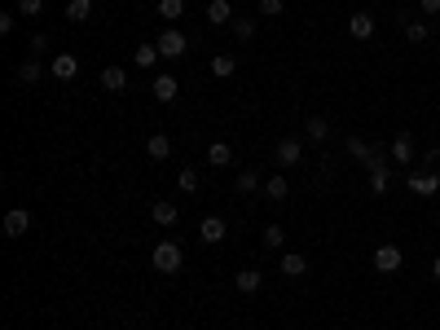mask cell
<instances>
[{
  "label": "cell",
  "mask_w": 440,
  "mask_h": 330,
  "mask_svg": "<svg viewBox=\"0 0 440 330\" xmlns=\"http://www.w3.org/2000/svg\"><path fill=\"white\" fill-rule=\"evenodd\" d=\"M150 264H154V273H168V277H176V273H181V264H185V256H181V246H176L172 238H163V242L154 246Z\"/></svg>",
  "instance_id": "6da1fadb"
},
{
  "label": "cell",
  "mask_w": 440,
  "mask_h": 330,
  "mask_svg": "<svg viewBox=\"0 0 440 330\" xmlns=\"http://www.w3.org/2000/svg\"><path fill=\"white\" fill-rule=\"evenodd\" d=\"M366 172H370V194H379V198H383L387 190H392V168H387V154H383V150L366 163Z\"/></svg>",
  "instance_id": "7a4b0ae2"
},
{
  "label": "cell",
  "mask_w": 440,
  "mask_h": 330,
  "mask_svg": "<svg viewBox=\"0 0 440 330\" xmlns=\"http://www.w3.org/2000/svg\"><path fill=\"white\" fill-rule=\"evenodd\" d=\"M405 185H410V194H418V198H432L436 190H440V172H432V168H410V176H405Z\"/></svg>",
  "instance_id": "3957f363"
},
{
  "label": "cell",
  "mask_w": 440,
  "mask_h": 330,
  "mask_svg": "<svg viewBox=\"0 0 440 330\" xmlns=\"http://www.w3.org/2000/svg\"><path fill=\"white\" fill-rule=\"evenodd\" d=\"M273 159H278V168H300L304 163V141L300 137H282L273 145Z\"/></svg>",
  "instance_id": "277c9868"
},
{
  "label": "cell",
  "mask_w": 440,
  "mask_h": 330,
  "mask_svg": "<svg viewBox=\"0 0 440 330\" xmlns=\"http://www.w3.org/2000/svg\"><path fill=\"white\" fill-rule=\"evenodd\" d=\"M401 264H405V256H401L396 242H379L374 246V269L379 273H401Z\"/></svg>",
  "instance_id": "5b68a950"
},
{
  "label": "cell",
  "mask_w": 440,
  "mask_h": 330,
  "mask_svg": "<svg viewBox=\"0 0 440 330\" xmlns=\"http://www.w3.org/2000/svg\"><path fill=\"white\" fill-rule=\"evenodd\" d=\"M154 44H159V58H168V62H172V58H181L185 48H189V40H185L176 27H163V36H159Z\"/></svg>",
  "instance_id": "8992f818"
},
{
  "label": "cell",
  "mask_w": 440,
  "mask_h": 330,
  "mask_svg": "<svg viewBox=\"0 0 440 330\" xmlns=\"http://www.w3.org/2000/svg\"><path fill=\"white\" fill-rule=\"evenodd\" d=\"M392 163L396 168H414V137L410 132H396L392 137Z\"/></svg>",
  "instance_id": "52a82bcc"
},
{
  "label": "cell",
  "mask_w": 440,
  "mask_h": 330,
  "mask_svg": "<svg viewBox=\"0 0 440 330\" xmlns=\"http://www.w3.org/2000/svg\"><path fill=\"white\" fill-rule=\"evenodd\" d=\"M374 31H379V22H374V13H366V9H356L352 18H348V36L352 40H370Z\"/></svg>",
  "instance_id": "ba28073f"
},
{
  "label": "cell",
  "mask_w": 440,
  "mask_h": 330,
  "mask_svg": "<svg viewBox=\"0 0 440 330\" xmlns=\"http://www.w3.org/2000/svg\"><path fill=\"white\" fill-rule=\"evenodd\" d=\"M31 229V211L27 207H9L5 211V238H22Z\"/></svg>",
  "instance_id": "9c48e42d"
},
{
  "label": "cell",
  "mask_w": 440,
  "mask_h": 330,
  "mask_svg": "<svg viewBox=\"0 0 440 330\" xmlns=\"http://www.w3.org/2000/svg\"><path fill=\"white\" fill-rule=\"evenodd\" d=\"M48 75H53V79H75V75H79V58H75V53L48 58Z\"/></svg>",
  "instance_id": "30bf717a"
},
{
  "label": "cell",
  "mask_w": 440,
  "mask_h": 330,
  "mask_svg": "<svg viewBox=\"0 0 440 330\" xmlns=\"http://www.w3.org/2000/svg\"><path fill=\"white\" fill-rule=\"evenodd\" d=\"M225 234H229V225H225V216H203V225H199V238H203L207 246L225 242Z\"/></svg>",
  "instance_id": "8fae6325"
},
{
  "label": "cell",
  "mask_w": 440,
  "mask_h": 330,
  "mask_svg": "<svg viewBox=\"0 0 440 330\" xmlns=\"http://www.w3.org/2000/svg\"><path fill=\"white\" fill-rule=\"evenodd\" d=\"M278 273L295 282V277H304V273H308V256H300V251H282V260H278Z\"/></svg>",
  "instance_id": "7c38bea8"
},
{
  "label": "cell",
  "mask_w": 440,
  "mask_h": 330,
  "mask_svg": "<svg viewBox=\"0 0 440 330\" xmlns=\"http://www.w3.org/2000/svg\"><path fill=\"white\" fill-rule=\"evenodd\" d=\"M150 93H154V102H163V106H172V102H176V93H181V84H176V75H154V84H150Z\"/></svg>",
  "instance_id": "4fadbf2b"
},
{
  "label": "cell",
  "mask_w": 440,
  "mask_h": 330,
  "mask_svg": "<svg viewBox=\"0 0 440 330\" xmlns=\"http://www.w3.org/2000/svg\"><path fill=\"white\" fill-rule=\"evenodd\" d=\"M234 286H238V295H255L260 286H265V273H260V269H238Z\"/></svg>",
  "instance_id": "5bb4252c"
},
{
  "label": "cell",
  "mask_w": 440,
  "mask_h": 330,
  "mask_svg": "<svg viewBox=\"0 0 440 330\" xmlns=\"http://www.w3.org/2000/svg\"><path fill=\"white\" fill-rule=\"evenodd\" d=\"M260 190H265V180H260V172H255V168H242V172H238V185H234V194L251 198V194H260Z\"/></svg>",
  "instance_id": "9a60e30c"
},
{
  "label": "cell",
  "mask_w": 440,
  "mask_h": 330,
  "mask_svg": "<svg viewBox=\"0 0 440 330\" xmlns=\"http://www.w3.org/2000/svg\"><path fill=\"white\" fill-rule=\"evenodd\" d=\"M145 154H150V159H172V137H168V132H150V141H145Z\"/></svg>",
  "instance_id": "2e32d148"
},
{
  "label": "cell",
  "mask_w": 440,
  "mask_h": 330,
  "mask_svg": "<svg viewBox=\"0 0 440 330\" xmlns=\"http://www.w3.org/2000/svg\"><path fill=\"white\" fill-rule=\"evenodd\" d=\"M207 22H211V27L234 22V5H229V0H207Z\"/></svg>",
  "instance_id": "e0dca14e"
},
{
  "label": "cell",
  "mask_w": 440,
  "mask_h": 330,
  "mask_svg": "<svg viewBox=\"0 0 440 330\" xmlns=\"http://www.w3.org/2000/svg\"><path fill=\"white\" fill-rule=\"evenodd\" d=\"M102 88L106 93H124L128 88V71H124V66H106V71H102Z\"/></svg>",
  "instance_id": "ac0fdd59"
},
{
  "label": "cell",
  "mask_w": 440,
  "mask_h": 330,
  "mask_svg": "<svg viewBox=\"0 0 440 330\" xmlns=\"http://www.w3.org/2000/svg\"><path fill=\"white\" fill-rule=\"evenodd\" d=\"M260 246H265V251H282V246H286V229H282V225H265Z\"/></svg>",
  "instance_id": "d6986e66"
},
{
  "label": "cell",
  "mask_w": 440,
  "mask_h": 330,
  "mask_svg": "<svg viewBox=\"0 0 440 330\" xmlns=\"http://www.w3.org/2000/svg\"><path fill=\"white\" fill-rule=\"evenodd\" d=\"M291 194V185H286V176L282 172H273L269 180H265V198H269V203H282V198Z\"/></svg>",
  "instance_id": "ffe728a7"
},
{
  "label": "cell",
  "mask_w": 440,
  "mask_h": 330,
  "mask_svg": "<svg viewBox=\"0 0 440 330\" xmlns=\"http://www.w3.org/2000/svg\"><path fill=\"white\" fill-rule=\"evenodd\" d=\"M348 154H352V159H356V163L366 168V163H370L374 154H379V150H374V145H370L366 137H348Z\"/></svg>",
  "instance_id": "44dd1931"
},
{
  "label": "cell",
  "mask_w": 440,
  "mask_h": 330,
  "mask_svg": "<svg viewBox=\"0 0 440 330\" xmlns=\"http://www.w3.org/2000/svg\"><path fill=\"white\" fill-rule=\"evenodd\" d=\"M150 216H154V225H176V220H181V207H176V203H154Z\"/></svg>",
  "instance_id": "7402d4cb"
},
{
  "label": "cell",
  "mask_w": 440,
  "mask_h": 330,
  "mask_svg": "<svg viewBox=\"0 0 440 330\" xmlns=\"http://www.w3.org/2000/svg\"><path fill=\"white\" fill-rule=\"evenodd\" d=\"M229 163H234V150H229L225 141H216V145L207 150V168H229Z\"/></svg>",
  "instance_id": "603a6c76"
},
{
  "label": "cell",
  "mask_w": 440,
  "mask_h": 330,
  "mask_svg": "<svg viewBox=\"0 0 440 330\" xmlns=\"http://www.w3.org/2000/svg\"><path fill=\"white\" fill-rule=\"evenodd\" d=\"M238 71V58L234 53H220V58H211V75H216V79H229Z\"/></svg>",
  "instance_id": "cb8c5ba5"
},
{
  "label": "cell",
  "mask_w": 440,
  "mask_h": 330,
  "mask_svg": "<svg viewBox=\"0 0 440 330\" xmlns=\"http://www.w3.org/2000/svg\"><path fill=\"white\" fill-rule=\"evenodd\" d=\"M48 71V66L44 62H36V58H27V62H18V79H22V84H36V79Z\"/></svg>",
  "instance_id": "d4e9b609"
},
{
  "label": "cell",
  "mask_w": 440,
  "mask_h": 330,
  "mask_svg": "<svg viewBox=\"0 0 440 330\" xmlns=\"http://www.w3.org/2000/svg\"><path fill=\"white\" fill-rule=\"evenodd\" d=\"M154 62H159V44H137V53H133V66H141V71H150Z\"/></svg>",
  "instance_id": "484cf974"
},
{
  "label": "cell",
  "mask_w": 440,
  "mask_h": 330,
  "mask_svg": "<svg viewBox=\"0 0 440 330\" xmlns=\"http://www.w3.org/2000/svg\"><path fill=\"white\" fill-rule=\"evenodd\" d=\"M304 132H308V141H326L331 137V124L321 119V114H308V124H304Z\"/></svg>",
  "instance_id": "4316f807"
},
{
  "label": "cell",
  "mask_w": 440,
  "mask_h": 330,
  "mask_svg": "<svg viewBox=\"0 0 440 330\" xmlns=\"http://www.w3.org/2000/svg\"><path fill=\"white\" fill-rule=\"evenodd\" d=\"M154 9H159V18H163V22H176V18L185 13V0H159Z\"/></svg>",
  "instance_id": "83f0119b"
},
{
  "label": "cell",
  "mask_w": 440,
  "mask_h": 330,
  "mask_svg": "<svg viewBox=\"0 0 440 330\" xmlns=\"http://www.w3.org/2000/svg\"><path fill=\"white\" fill-rule=\"evenodd\" d=\"M67 18H71V22H88V18H93V0H71V5H67Z\"/></svg>",
  "instance_id": "f1b7e54d"
},
{
  "label": "cell",
  "mask_w": 440,
  "mask_h": 330,
  "mask_svg": "<svg viewBox=\"0 0 440 330\" xmlns=\"http://www.w3.org/2000/svg\"><path fill=\"white\" fill-rule=\"evenodd\" d=\"M176 185H181L185 194H194V190L203 185V172H199V168H181V176H176Z\"/></svg>",
  "instance_id": "f546056e"
},
{
  "label": "cell",
  "mask_w": 440,
  "mask_h": 330,
  "mask_svg": "<svg viewBox=\"0 0 440 330\" xmlns=\"http://www.w3.org/2000/svg\"><path fill=\"white\" fill-rule=\"evenodd\" d=\"M427 36H432V27H427V22H405V40H410V44H422Z\"/></svg>",
  "instance_id": "4dcf8cb0"
},
{
  "label": "cell",
  "mask_w": 440,
  "mask_h": 330,
  "mask_svg": "<svg viewBox=\"0 0 440 330\" xmlns=\"http://www.w3.org/2000/svg\"><path fill=\"white\" fill-rule=\"evenodd\" d=\"M229 31H234L238 40H255V18H234V27H229Z\"/></svg>",
  "instance_id": "1f68e13d"
},
{
  "label": "cell",
  "mask_w": 440,
  "mask_h": 330,
  "mask_svg": "<svg viewBox=\"0 0 440 330\" xmlns=\"http://www.w3.org/2000/svg\"><path fill=\"white\" fill-rule=\"evenodd\" d=\"M44 0H18V18H40Z\"/></svg>",
  "instance_id": "d6a6232c"
},
{
  "label": "cell",
  "mask_w": 440,
  "mask_h": 330,
  "mask_svg": "<svg viewBox=\"0 0 440 330\" xmlns=\"http://www.w3.org/2000/svg\"><path fill=\"white\" fill-rule=\"evenodd\" d=\"M282 9H286V0H260V13H265V18H278Z\"/></svg>",
  "instance_id": "836d02e7"
},
{
  "label": "cell",
  "mask_w": 440,
  "mask_h": 330,
  "mask_svg": "<svg viewBox=\"0 0 440 330\" xmlns=\"http://www.w3.org/2000/svg\"><path fill=\"white\" fill-rule=\"evenodd\" d=\"M418 5H422V13H427V18H432V13H440V0H418Z\"/></svg>",
  "instance_id": "e575fe53"
},
{
  "label": "cell",
  "mask_w": 440,
  "mask_h": 330,
  "mask_svg": "<svg viewBox=\"0 0 440 330\" xmlns=\"http://www.w3.org/2000/svg\"><path fill=\"white\" fill-rule=\"evenodd\" d=\"M432 277H436V282H440V256L432 260Z\"/></svg>",
  "instance_id": "d590c367"
},
{
  "label": "cell",
  "mask_w": 440,
  "mask_h": 330,
  "mask_svg": "<svg viewBox=\"0 0 440 330\" xmlns=\"http://www.w3.org/2000/svg\"><path fill=\"white\" fill-rule=\"evenodd\" d=\"M427 163H440V145H436V150H427Z\"/></svg>",
  "instance_id": "8d00e7d4"
}]
</instances>
